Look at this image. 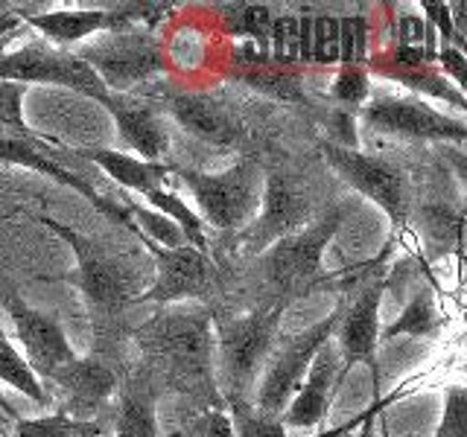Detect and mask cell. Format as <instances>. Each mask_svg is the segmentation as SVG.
<instances>
[{"mask_svg":"<svg viewBox=\"0 0 467 437\" xmlns=\"http://www.w3.org/2000/svg\"><path fill=\"white\" fill-rule=\"evenodd\" d=\"M348 437H374L371 432H359V434H348Z\"/></svg>","mask_w":467,"mask_h":437,"instance_id":"47","label":"cell"},{"mask_svg":"<svg viewBox=\"0 0 467 437\" xmlns=\"http://www.w3.org/2000/svg\"><path fill=\"white\" fill-rule=\"evenodd\" d=\"M0 417H6V420H12V422H18L21 420V414H18V408H15L4 393H0Z\"/></svg>","mask_w":467,"mask_h":437,"instance_id":"45","label":"cell"},{"mask_svg":"<svg viewBox=\"0 0 467 437\" xmlns=\"http://www.w3.org/2000/svg\"><path fill=\"white\" fill-rule=\"evenodd\" d=\"M318 146L336 175L350 189L371 198L389 216L394 233L406 228L409 213H412V184H409V175L398 164H391L386 158L365 155L359 149H342V146H333L330 140H321Z\"/></svg>","mask_w":467,"mask_h":437,"instance_id":"7","label":"cell"},{"mask_svg":"<svg viewBox=\"0 0 467 437\" xmlns=\"http://www.w3.org/2000/svg\"><path fill=\"white\" fill-rule=\"evenodd\" d=\"M0 306H4L6 315L12 318V327L18 332V341L24 347L21 356L41 385L47 382L58 368H65L67 361L77 359V353H73V347L67 344L65 332L53 315L33 310V306L15 295V291H6V295L0 298Z\"/></svg>","mask_w":467,"mask_h":437,"instance_id":"13","label":"cell"},{"mask_svg":"<svg viewBox=\"0 0 467 437\" xmlns=\"http://www.w3.org/2000/svg\"><path fill=\"white\" fill-rule=\"evenodd\" d=\"M359 120L377 135L409 140H467V123L444 111H435L420 97H377L359 108Z\"/></svg>","mask_w":467,"mask_h":437,"instance_id":"10","label":"cell"},{"mask_svg":"<svg viewBox=\"0 0 467 437\" xmlns=\"http://www.w3.org/2000/svg\"><path fill=\"white\" fill-rule=\"evenodd\" d=\"M117 437H155V402L146 391H126L114 417Z\"/></svg>","mask_w":467,"mask_h":437,"instance_id":"28","label":"cell"},{"mask_svg":"<svg viewBox=\"0 0 467 437\" xmlns=\"http://www.w3.org/2000/svg\"><path fill=\"white\" fill-rule=\"evenodd\" d=\"M228 417L237 437H286V426L281 420L260 417L254 408H248V412H231Z\"/></svg>","mask_w":467,"mask_h":437,"instance_id":"38","label":"cell"},{"mask_svg":"<svg viewBox=\"0 0 467 437\" xmlns=\"http://www.w3.org/2000/svg\"><path fill=\"white\" fill-rule=\"evenodd\" d=\"M44 391L56 412L73 420H91L117 391V376L106 361L77 356L44 382Z\"/></svg>","mask_w":467,"mask_h":437,"instance_id":"14","label":"cell"},{"mask_svg":"<svg viewBox=\"0 0 467 437\" xmlns=\"http://www.w3.org/2000/svg\"><path fill=\"white\" fill-rule=\"evenodd\" d=\"M106 108L111 111L117 131H120V140L129 146L131 152H140V160H164L170 152V135L164 123L158 120V114L152 106L138 99H126V97H109Z\"/></svg>","mask_w":467,"mask_h":437,"instance_id":"21","label":"cell"},{"mask_svg":"<svg viewBox=\"0 0 467 437\" xmlns=\"http://www.w3.org/2000/svg\"><path fill=\"white\" fill-rule=\"evenodd\" d=\"M306 218H310V201L301 196L296 181L284 172H272L266 175V187H263L260 213L243 230H237L231 245H237L240 254L257 257L277 239L301 230Z\"/></svg>","mask_w":467,"mask_h":437,"instance_id":"12","label":"cell"},{"mask_svg":"<svg viewBox=\"0 0 467 437\" xmlns=\"http://www.w3.org/2000/svg\"><path fill=\"white\" fill-rule=\"evenodd\" d=\"M97 437H114L111 432H102V434H97Z\"/></svg>","mask_w":467,"mask_h":437,"instance_id":"48","label":"cell"},{"mask_svg":"<svg viewBox=\"0 0 467 437\" xmlns=\"http://www.w3.org/2000/svg\"><path fill=\"white\" fill-rule=\"evenodd\" d=\"M172 172L193 193L204 225L216 230H243L260 213L263 175L254 160H240L216 175L187 167H172Z\"/></svg>","mask_w":467,"mask_h":437,"instance_id":"5","label":"cell"},{"mask_svg":"<svg viewBox=\"0 0 467 437\" xmlns=\"http://www.w3.org/2000/svg\"><path fill=\"white\" fill-rule=\"evenodd\" d=\"M184 437H237V434H234L231 417L225 408H213V412H204L202 417L190 422Z\"/></svg>","mask_w":467,"mask_h":437,"instance_id":"39","label":"cell"},{"mask_svg":"<svg viewBox=\"0 0 467 437\" xmlns=\"http://www.w3.org/2000/svg\"><path fill=\"white\" fill-rule=\"evenodd\" d=\"M123 208H126V213L131 216V222H135L138 237L150 239V242H155V245H164V248H182V245H187L182 228H179V225H172L170 218H167V216H161L158 210L143 208V204L131 201V198L123 201Z\"/></svg>","mask_w":467,"mask_h":437,"instance_id":"31","label":"cell"},{"mask_svg":"<svg viewBox=\"0 0 467 437\" xmlns=\"http://www.w3.org/2000/svg\"><path fill=\"white\" fill-rule=\"evenodd\" d=\"M284 310V303H266L248 315L216 320L219 385L231 412L254 408V382L281 332Z\"/></svg>","mask_w":467,"mask_h":437,"instance_id":"2","label":"cell"},{"mask_svg":"<svg viewBox=\"0 0 467 437\" xmlns=\"http://www.w3.org/2000/svg\"><path fill=\"white\" fill-rule=\"evenodd\" d=\"M146 201H150L152 210H158L161 216H167L172 225L182 228V233H184V239H187L190 248H196V251L208 254L204 222H202V216L196 210L187 208L184 198H179V196L170 193V189H164V187H158V189H152V193H146Z\"/></svg>","mask_w":467,"mask_h":437,"instance_id":"26","label":"cell"},{"mask_svg":"<svg viewBox=\"0 0 467 437\" xmlns=\"http://www.w3.org/2000/svg\"><path fill=\"white\" fill-rule=\"evenodd\" d=\"M333 128H336V140L333 146H342V149H359V137H357V117L350 111H336L333 114Z\"/></svg>","mask_w":467,"mask_h":437,"instance_id":"41","label":"cell"},{"mask_svg":"<svg viewBox=\"0 0 467 437\" xmlns=\"http://www.w3.org/2000/svg\"><path fill=\"white\" fill-rule=\"evenodd\" d=\"M462 225H464V213L462 210H450V208H438V204H427L420 208V228L427 245H432L438 254H444L447 248H462Z\"/></svg>","mask_w":467,"mask_h":437,"instance_id":"30","label":"cell"},{"mask_svg":"<svg viewBox=\"0 0 467 437\" xmlns=\"http://www.w3.org/2000/svg\"><path fill=\"white\" fill-rule=\"evenodd\" d=\"M228 79H237L254 91L266 94L281 102H306L304 94V70L301 67H284L275 65L266 50H260L257 44H237L228 56L225 67Z\"/></svg>","mask_w":467,"mask_h":437,"instance_id":"19","label":"cell"},{"mask_svg":"<svg viewBox=\"0 0 467 437\" xmlns=\"http://www.w3.org/2000/svg\"><path fill=\"white\" fill-rule=\"evenodd\" d=\"M435 67L444 73L452 87H459V91L464 94V87H467V58H464L462 50L441 47L435 56Z\"/></svg>","mask_w":467,"mask_h":437,"instance_id":"40","label":"cell"},{"mask_svg":"<svg viewBox=\"0 0 467 437\" xmlns=\"http://www.w3.org/2000/svg\"><path fill=\"white\" fill-rule=\"evenodd\" d=\"M333 99L348 108H362L371 97V73L362 65H339L333 79Z\"/></svg>","mask_w":467,"mask_h":437,"instance_id":"33","label":"cell"},{"mask_svg":"<svg viewBox=\"0 0 467 437\" xmlns=\"http://www.w3.org/2000/svg\"><path fill=\"white\" fill-rule=\"evenodd\" d=\"M146 251L152 254L158 277L155 283L143 291L138 303H175V300H190V298H208L219 286V269L211 259V254H202L196 248L182 245V248H164L150 239H143Z\"/></svg>","mask_w":467,"mask_h":437,"instance_id":"11","label":"cell"},{"mask_svg":"<svg viewBox=\"0 0 467 437\" xmlns=\"http://www.w3.org/2000/svg\"><path fill=\"white\" fill-rule=\"evenodd\" d=\"M298 65L301 67L313 65V15L310 12L298 15Z\"/></svg>","mask_w":467,"mask_h":437,"instance_id":"43","label":"cell"},{"mask_svg":"<svg viewBox=\"0 0 467 437\" xmlns=\"http://www.w3.org/2000/svg\"><path fill=\"white\" fill-rule=\"evenodd\" d=\"M219 18H223L228 36H237V38H243L248 44H257L260 50L269 53V33H272L275 12L266 4H234V6H223Z\"/></svg>","mask_w":467,"mask_h":437,"instance_id":"25","label":"cell"},{"mask_svg":"<svg viewBox=\"0 0 467 437\" xmlns=\"http://www.w3.org/2000/svg\"><path fill=\"white\" fill-rule=\"evenodd\" d=\"M368 73H377V76L391 79L409 91L423 94V97H432V99H444L450 106H456L459 111L467 108V99L459 87H452L450 79L444 76L441 70L435 65H415V67H383V65H365Z\"/></svg>","mask_w":467,"mask_h":437,"instance_id":"23","label":"cell"},{"mask_svg":"<svg viewBox=\"0 0 467 437\" xmlns=\"http://www.w3.org/2000/svg\"><path fill=\"white\" fill-rule=\"evenodd\" d=\"M386 280L368 283L359 298L350 303V310L339 318V335H336V347L342 356V371L348 373L354 364L365 361L374 371V382L379 379L377 364V347H379V303H383Z\"/></svg>","mask_w":467,"mask_h":437,"instance_id":"16","label":"cell"},{"mask_svg":"<svg viewBox=\"0 0 467 437\" xmlns=\"http://www.w3.org/2000/svg\"><path fill=\"white\" fill-rule=\"evenodd\" d=\"M398 44L403 47H423V21L420 15H400L398 18Z\"/></svg>","mask_w":467,"mask_h":437,"instance_id":"42","label":"cell"},{"mask_svg":"<svg viewBox=\"0 0 467 437\" xmlns=\"http://www.w3.org/2000/svg\"><path fill=\"white\" fill-rule=\"evenodd\" d=\"M313 65H339V15H313Z\"/></svg>","mask_w":467,"mask_h":437,"instance_id":"34","label":"cell"},{"mask_svg":"<svg viewBox=\"0 0 467 437\" xmlns=\"http://www.w3.org/2000/svg\"><path fill=\"white\" fill-rule=\"evenodd\" d=\"M345 379L342 371V356H339V347L330 339L325 347L318 350L310 371H306V382L298 391V397L286 405V412L281 414L284 426L292 429H316L321 420L327 417L330 412V402L336 397Z\"/></svg>","mask_w":467,"mask_h":437,"instance_id":"17","label":"cell"},{"mask_svg":"<svg viewBox=\"0 0 467 437\" xmlns=\"http://www.w3.org/2000/svg\"><path fill=\"white\" fill-rule=\"evenodd\" d=\"M77 56L97 73V79L114 97H123L135 85L170 70L164 44L158 41L152 29L138 24L111 29L99 41L82 47Z\"/></svg>","mask_w":467,"mask_h":437,"instance_id":"4","label":"cell"},{"mask_svg":"<svg viewBox=\"0 0 467 437\" xmlns=\"http://www.w3.org/2000/svg\"><path fill=\"white\" fill-rule=\"evenodd\" d=\"M0 160H6V164H15V167L36 169L41 175H50L53 181L77 189V193H82L99 213H106L111 222L129 228L138 237V228H135V222H131V216L126 213V208L120 201H111L106 196H99L94 189V184H88L82 175L67 172L62 164H56V160L50 158V152H44L33 137H0Z\"/></svg>","mask_w":467,"mask_h":437,"instance_id":"18","label":"cell"},{"mask_svg":"<svg viewBox=\"0 0 467 437\" xmlns=\"http://www.w3.org/2000/svg\"><path fill=\"white\" fill-rule=\"evenodd\" d=\"M0 82H18V85H58L70 87L82 97L97 99L99 106L109 102L106 85L97 79V73L88 67L77 53L53 47L47 41H33L26 47L0 56Z\"/></svg>","mask_w":467,"mask_h":437,"instance_id":"9","label":"cell"},{"mask_svg":"<svg viewBox=\"0 0 467 437\" xmlns=\"http://www.w3.org/2000/svg\"><path fill=\"white\" fill-rule=\"evenodd\" d=\"M21 26H24V21L18 15V4H0V38L21 33Z\"/></svg>","mask_w":467,"mask_h":437,"instance_id":"44","label":"cell"},{"mask_svg":"<svg viewBox=\"0 0 467 437\" xmlns=\"http://www.w3.org/2000/svg\"><path fill=\"white\" fill-rule=\"evenodd\" d=\"M420 9L427 12V21L435 26V36H438V50L441 47H456L464 53V38L456 33L452 26V9L444 0H420Z\"/></svg>","mask_w":467,"mask_h":437,"instance_id":"36","label":"cell"},{"mask_svg":"<svg viewBox=\"0 0 467 437\" xmlns=\"http://www.w3.org/2000/svg\"><path fill=\"white\" fill-rule=\"evenodd\" d=\"M348 210H350L348 201H336L333 208L321 218H316L313 225H306L296 233H289V237L277 239L257 257L260 277L272 291L269 303L289 306L292 300L310 295L313 289L327 283L325 251L336 233H339Z\"/></svg>","mask_w":467,"mask_h":437,"instance_id":"1","label":"cell"},{"mask_svg":"<svg viewBox=\"0 0 467 437\" xmlns=\"http://www.w3.org/2000/svg\"><path fill=\"white\" fill-rule=\"evenodd\" d=\"M26 94V85L18 82H0V126L12 128L18 137H36L33 131L24 123V111H21V99Z\"/></svg>","mask_w":467,"mask_h":437,"instance_id":"35","label":"cell"},{"mask_svg":"<svg viewBox=\"0 0 467 437\" xmlns=\"http://www.w3.org/2000/svg\"><path fill=\"white\" fill-rule=\"evenodd\" d=\"M435 437H467V391L462 385H452L447 391L444 417Z\"/></svg>","mask_w":467,"mask_h":437,"instance_id":"37","label":"cell"},{"mask_svg":"<svg viewBox=\"0 0 467 437\" xmlns=\"http://www.w3.org/2000/svg\"><path fill=\"white\" fill-rule=\"evenodd\" d=\"M342 312H345V306H339L333 315L318 320V324H313L310 330L292 335V339L277 350L275 356H269V368H266V373H263L260 388L254 391V412L260 417L281 420L286 405L292 402V393L301 388L304 373L310 371L316 353L333 339Z\"/></svg>","mask_w":467,"mask_h":437,"instance_id":"8","label":"cell"},{"mask_svg":"<svg viewBox=\"0 0 467 437\" xmlns=\"http://www.w3.org/2000/svg\"><path fill=\"white\" fill-rule=\"evenodd\" d=\"M15 38H18V33H15V36H4V38H0V56H4V50L9 47V44H12Z\"/></svg>","mask_w":467,"mask_h":437,"instance_id":"46","label":"cell"},{"mask_svg":"<svg viewBox=\"0 0 467 437\" xmlns=\"http://www.w3.org/2000/svg\"><path fill=\"white\" fill-rule=\"evenodd\" d=\"M444 327V318L435 310V298L432 289L420 286L409 303L403 306V312L394 318V324H389L386 330H379V341L391 344L400 335H415V339H435Z\"/></svg>","mask_w":467,"mask_h":437,"instance_id":"24","label":"cell"},{"mask_svg":"<svg viewBox=\"0 0 467 437\" xmlns=\"http://www.w3.org/2000/svg\"><path fill=\"white\" fill-rule=\"evenodd\" d=\"M138 347L167 364L172 376L196 379L208 373L213 339L208 312H161L138 330Z\"/></svg>","mask_w":467,"mask_h":437,"instance_id":"6","label":"cell"},{"mask_svg":"<svg viewBox=\"0 0 467 437\" xmlns=\"http://www.w3.org/2000/svg\"><path fill=\"white\" fill-rule=\"evenodd\" d=\"M129 18L120 4H102L91 9H56V12H26L24 26H33L47 38L53 47H70L88 36L99 33V29H120Z\"/></svg>","mask_w":467,"mask_h":437,"instance_id":"20","label":"cell"},{"mask_svg":"<svg viewBox=\"0 0 467 437\" xmlns=\"http://www.w3.org/2000/svg\"><path fill=\"white\" fill-rule=\"evenodd\" d=\"M102 422L97 420H73L62 412L47 417H21L15 422L12 437H97L102 434Z\"/></svg>","mask_w":467,"mask_h":437,"instance_id":"27","label":"cell"},{"mask_svg":"<svg viewBox=\"0 0 467 437\" xmlns=\"http://www.w3.org/2000/svg\"><path fill=\"white\" fill-rule=\"evenodd\" d=\"M56 237H62L70 251L77 254L79 271L70 277V283H77L82 289V295L88 300V310L91 318L97 320V327L102 330L106 324H114L117 318L126 312L129 303H135L140 298L138 291V271L129 266V262L117 259L111 251H106L102 245L94 239L82 237V233L70 230L53 216L41 218Z\"/></svg>","mask_w":467,"mask_h":437,"instance_id":"3","label":"cell"},{"mask_svg":"<svg viewBox=\"0 0 467 437\" xmlns=\"http://www.w3.org/2000/svg\"><path fill=\"white\" fill-rule=\"evenodd\" d=\"M0 379H4L6 385H12L15 391H21L24 397H29L33 402L38 405H53L47 391H44V385L36 379V373L29 371V364L24 361V356L18 353V347H15L9 339L4 327H0Z\"/></svg>","mask_w":467,"mask_h":437,"instance_id":"29","label":"cell"},{"mask_svg":"<svg viewBox=\"0 0 467 437\" xmlns=\"http://www.w3.org/2000/svg\"><path fill=\"white\" fill-rule=\"evenodd\" d=\"M73 155L82 158V160H91V164H97L102 172L109 175V178H114L126 189H135V193H140V196L152 193V189H158V187H164V181L172 172V164H167V160L152 164V160H140L135 155H126V152H117V149H99V146L97 149H73Z\"/></svg>","mask_w":467,"mask_h":437,"instance_id":"22","label":"cell"},{"mask_svg":"<svg viewBox=\"0 0 467 437\" xmlns=\"http://www.w3.org/2000/svg\"><path fill=\"white\" fill-rule=\"evenodd\" d=\"M269 58L275 65H284V67H301L298 65V15H275L272 18Z\"/></svg>","mask_w":467,"mask_h":437,"instance_id":"32","label":"cell"},{"mask_svg":"<svg viewBox=\"0 0 467 437\" xmlns=\"http://www.w3.org/2000/svg\"><path fill=\"white\" fill-rule=\"evenodd\" d=\"M167 111L187 135H193L204 143H213L219 149H231L245 135L234 106L225 99L204 91H182L167 99Z\"/></svg>","mask_w":467,"mask_h":437,"instance_id":"15","label":"cell"}]
</instances>
